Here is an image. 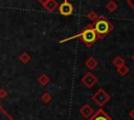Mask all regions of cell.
Masks as SVG:
<instances>
[{
  "label": "cell",
  "mask_w": 134,
  "mask_h": 120,
  "mask_svg": "<svg viewBox=\"0 0 134 120\" xmlns=\"http://www.w3.org/2000/svg\"><path fill=\"white\" fill-rule=\"evenodd\" d=\"M129 71H130V69H129L126 65H122V66H120V67L117 68V73H118L119 75H121V76L127 75V74L129 73Z\"/></svg>",
  "instance_id": "obj_15"
},
{
  "label": "cell",
  "mask_w": 134,
  "mask_h": 120,
  "mask_svg": "<svg viewBox=\"0 0 134 120\" xmlns=\"http://www.w3.org/2000/svg\"><path fill=\"white\" fill-rule=\"evenodd\" d=\"M59 13L62 15V16H70L72 13H73V6L72 4L68 1V0H64L60 5H59Z\"/></svg>",
  "instance_id": "obj_5"
},
{
  "label": "cell",
  "mask_w": 134,
  "mask_h": 120,
  "mask_svg": "<svg viewBox=\"0 0 134 120\" xmlns=\"http://www.w3.org/2000/svg\"><path fill=\"white\" fill-rule=\"evenodd\" d=\"M85 66H86L89 70H94V69L98 66V62L96 61L95 57L90 56V57H88V58L85 61Z\"/></svg>",
  "instance_id": "obj_8"
},
{
  "label": "cell",
  "mask_w": 134,
  "mask_h": 120,
  "mask_svg": "<svg viewBox=\"0 0 134 120\" xmlns=\"http://www.w3.org/2000/svg\"><path fill=\"white\" fill-rule=\"evenodd\" d=\"M19 61L21 62V63H23V64H27L29 61H30V55L27 53V52H23V53H21L20 55H19Z\"/></svg>",
  "instance_id": "obj_13"
},
{
  "label": "cell",
  "mask_w": 134,
  "mask_h": 120,
  "mask_svg": "<svg viewBox=\"0 0 134 120\" xmlns=\"http://www.w3.org/2000/svg\"><path fill=\"white\" fill-rule=\"evenodd\" d=\"M97 81H98L97 77H96L93 73H91V72L86 73V74L82 77V82H83V85L86 86V87L89 88V89L93 88V86H94Z\"/></svg>",
  "instance_id": "obj_4"
},
{
  "label": "cell",
  "mask_w": 134,
  "mask_h": 120,
  "mask_svg": "<svg viewBox=\"0 0 134 120\" xmlns=\"http://www.w3.org/2000/svg\"><path fill=\"white\" fill-rule=\"evenodd\" d=\"M43 6H44V8H45L47 11H49V13L54 11V10L59 7L58 2H57L55 0H49V1H48V2H46Z\"/></svg>",
  "instance_id": "obj_9"
},
{
  "label": "cell",
  "mask_w": 134,
  "mask_h": 120,
  "mask_svg": "<svg viewBox=\"0 0 134 120\" xmlns=\"http://www.w3.org/2000/svg\"><path fill=\"white\" fill-rule=\"evenodd\" d=\"M90 25L93 28V30L95 31L96 37H97V40H102V39L106 38L114 29L113 24L105 16H103V15L102 16H98L92 22V24H90Z\"/></svg>",
  "instance_id": "obj_1"
},
{
  "label": "cell",
  "mask_w": 134,
  "mask_h": 120,
  "mask_svg": "<svg viewBox=\"0 0 134 120\" xmlns=\"http://www.w3.org/2000/svg\"><path fill=\"white\" fill-rule=\"evenodd\" d=\"M129 116H130V118H131V119H133V120H134V107H133V109L130 111Z\"/></svg>",
  "instance_id": "obj_20"
},
{
  "label": "cell",
  "mask_w": 134,
  "mask_h": 120,
  "mask_svg": "<svg viewBox=\"0 0 134 120\" xmlns=\"http://www.w3.org/2000/svg\"><path fill=\"white\" fill-rule=\"evenodd\" d=\"M7 91L6 90H4V89H0V98L1 99H4V98H6L7 97Z\"/></svg>",
  "instance_id": "obj_18"
},
{
  "label": "cell",
  "mask_w": 134,
  "mask_h": 120,
  "mask_svg": "<svg viewBox=\"0 0 134 120\" xmlns=\"http://www.w3.org/2000/svg\"><path fill=\"white\" fill-rule=\"evenodd\" d=\"M117 7H118L117 2H115V1H113V0H110V1L106 4V8H107V10L110 11V13L115 11V10L117 9Z\"/></svg>",
  "instance_id": "obj_11"
},
{
  "label": "cell",
  "mask_w": 134,
  "mask_h": 120,
  "mask_svg": "<svg viewBox=\"0 0 134 120\" xmlns=\"http://www.w3.org/2000/svg\"><path fill=\"white\" fill-rule=\"evenodd\" d=\"M51 99H52V97H51V95H50L48 92L43 93V94H42V96H41V100H42L44 103H49Z\"/></svg>",
  "instance_id": "obj_16"
},
{
  "label": "cell",
  "mask_w": 134,
  "mask_h": 120,
  "mask_svg": "<svg viewBox=\"0 0 134 120\" xmlns=\"http://www.w3.org/2000/svg\"><path fill=\"white\" fill-rule=\"evenodd\" d=\"M73 39H81L87 47H92L94 45V43L97 41L96 33L93 30V28L91 27V25H87L80 33H77L75 35H71V37L66 38L64 40H61L60 43H65L67 41H70V40H73Z\"/></svg>",
  "instance_id": "obj_2"
},
{
  "label": "cell",
  "mask_w": 134,
  "mask_h": 120,
  "mask_svg": "<svg viewBox=\"0 0 134 120\" xmlns=\"http://www.w3.org/2000/svg\"><path fill=\"white\" fill-rule=\"evenodd\" d=\"M91 99H92L93 102H95L97 105L103 106V105H105V104L111 99V96H110L104 89H98V90L92 95Z\"/></svg>",
  "instance_id": "obj_3"
},
{
  "label": "cell",
  "mask_w": 134,
  "mask_h": 120,
  "mask_svg": "<svg viewBox=\"0 0 134 120\" xmlns=\"http://www.w3.org/2000/svg\"><path fill=\"white\" fill-rule=\"evenodd\" d=\"M93 113H94L93 107H92L90 104H88V103L84 104V105L80 109V114H81L85 119H89V118L93 115Z\"/></svg>",
  "instance_id": "obj_7"
},
{
  "label": "cell",
  "mask_w": 134,
  "mask_h": 120,
  "mask_svg": "<svg viewBox=\"0 0 134 120\" xmlns=\"http://www.w3.org/2000/svg\"><path fill=\"white\" fill-rule=\"evenodd\" d=\"M132 61H134V53L132 54Z\"/></svg>",
  "instance_id": "obj_22"
},
{
  "label": "cell",
  "mask_w": 134,
  "mask_h": 120,
  "mask_svg": "<svg viewBox=\"0 0 134 120\" xmlns=\"http://www.w3.org/2000/svg\"><path fill=\"white\" fill-rule=\"evenodd\" d=\"M49 81H50V78H49V76L46 75L45 73H42V74L38 77V82H39V85H40L41 87H45Z\"/></svg>",
  "instance_id": "obj_10"
},
{
  "label": "cell",
  "mask_w": 134,
  "mask_h": 120,
  "mask_svg": "<svg viewBox=\"0 0 134 120\" xmlns=\"http://www.w3.org/2000/svg\"><path fill=\"white\" fill-rule=\"evenodd\" d=\"M0 120H13V117L0 105Z\"/></svg>",
  "instance_id": "obj_12"
},
{
  "label": "cell",
  "mask_w": 134,
  "mask_h": 120,
  "mask_svg": "<svg viewBox=\"0 0 134 120\" xmlns=\"http://www.w3.org/2000/svg\"><path fill=\"white\" fill-rule=\"evenodd\" d=\"M97 17H98V15H97L94 10H90V11L87 14V18H88L90 21H92V22H93Z\"/></svg>",
  "instance_id": "obj_17"
},
{
  "label": "cell",
  "mask_w": 134,
  "mask_h": 120,
  "mask_svg": "<svg viewBox=\"0 0 134 120\" xmlns=\"http://www.w3.org/2000/svg\"><path fill=\"white\" fill-rule=\"evenodd\" d=\"M87 120H113V119L103 109H99L95 113H93V115Z\"/></svg>",
  "instance_id": "obj_6"
},
{
  "label": "cell",
  "mask_w": 134,
  "mask_h": 120,
  "mask_svg": "<svg viewBox=\"0 0 134 120\" xmlns=\"http://www.w3.org/2000/svg\"><path fill=\"white\" fill-rule=\"evenodd\" d=\"M113 65L116 67V68H118V67H120V66H122V65H126L125 64V58L124 57H121V56H116L114 59H113Z\"/></svg>",
  "instance_id": "obj_14"
},
{
  "label": "cell",
  "mask_w": 134,
  "mask_h": 120,
  "mask_svg": "<svg viewBox=\"0 0 134 120\" xmlns=\"http://www.w3.org/2000/svg\"><path fill=\"white\" fill-rule=\"evenodd\" d=\"M127 3L134 9V0H127Z\"/></svg>",
  "instance_id": "obj_19"
},
{
  "label": "cell",
  "mask_w": 134,
  "mask_h": 120,
  "mask_svg": "<svg viewBox=\"0 0 134 120\" xmlns=\"http://www.w3.org/2000/svg\"><path fill=\"white\" fill-rule=\"evenodd\" d=\"M48 1H49V0H38V2H40L42 5H44V4H45L46 2H48Z\"/></svg>",
  "instance_id": "obj_21"
}]
</instances>
